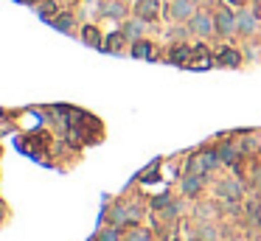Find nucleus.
I'll list each match as a JSON object with an SVG mask.
<instances>
[{"label": "nucleus", "instance_id": "nucleus-1", "mask_svg": "<svg viewBox=\"0 0 261 241\" xmlns=\"http://www.w3.org/2000/svg\"><path fill=\"white\" fill-rule=\"evenodd\" d=\"M216 163H219V157L213 154V151H202V154H197V157L189 160V174H202L205 177L208 171L216 169Z\"/></svg>", "mask_w": 261, "mask_h": 241}, {"label": "nucleus", "instance_id": "nucleus-2", "mask_svg": "<svg viewBox=\"0 0 261 241\" xmlns=\"http://www.w3.org/2000/svg\"><path fill=\"white\" fill-rule=\"evenodd\" d=\"M189 28L194 31L197 36H211V31L216 28V17H211L208 12H197L194 17L189 20Z\"/></svg>", "mask_w": 261, "mask_h": 241}, {"label": "nucleus", "instance_id": "nucleus-3", "mask_svg": "<svg viewBox=\"0 0 261 241\" xmlns=\"http://www.w3.org/2000/svg\"><path fill=\"white\" fill-rule=\"evenodd\" d=\"M169 12H171V17H174V20H191L197 14V9H194L191 0H174Z\"/></svg>", "mask_w": 261, "mask_h": 241}, {"label": "nucleus", "instance_id": "nucleus-4", "mask_svg": "<svg viewBox=\"0 0 261 241\" xmlns=\"http://www.w3.org/2000/svg\"><path fill=\"white\" fill-rule=\"evenodd\" d=\"M216 31L222 36H231L236 31V14L233 12H219L216 14Z\"/></svg>", "mask_w": 261, "mask_h": 241}, {"label": "nucleus", "instance_id": "nucleus-5", "mask_svg": "<svg viewBox=\"0 0 261 241\" xmlns=\"http://www.w3.org/2000/svg\"><path fill=\"white\" fill-rule=\"evenodd\" d=\"M236 31H242V34H253L255 31V14L253 12H239L236 14Z\"/></svg>", "mask_w": 261, "mask_h": 241}, {"label": "nucleus", "instance_id": "nucleus-6", "mask_svg": "<svg viewBox=\"0 0 261 241\" xmlns=\"http://www.w3.org/2000/svg\"><path fill=\"white\" fill-rule=\"evenodd\" d=\"M135 12H138L140 20H152V17H158V3L155 0H138L135 3Z\"/></svg>", "mask_w": 261, "mask_h": 241}, {"label": "nucleus", "instance_id": "nucleus-7", "mask_svg": "<svg viewBox=\"0 0 261 241\" xmlns=\"http://www.w3.org/2000/svg\"><path fill=\"white\" fill-rule=\"evenodd\" d=\"M202 182H205V177H202V174H185V177H182V191L189 193V196H194V193H200Z\"/></svg>", "mask_w": 261, "mask_h": 241}, {"label": "nucleus", "instance_id": "nucleus-8", "mask_svg": "<svg viewBox=\"0 0 261 241\" xmlns=\"http://www.w3.org/2000/svg\"><path fill=\"white\" fill-rule=\"evenodd\" d=\"M219 193H222V196H231V199H239L242 196V185H239L236 180H225L219 185Z\"/></svg>", "mask_w": 261, "mask_h": 241}, {"label": "nucleus", "instance_id": "nucleus-9", "mask_svg": "<svg viewBox=\"0 0 261 241\" xmlns=\"http://www.w3.org/2000/svg\"><path fill=\"white\" fill-rule=\"evenodd\" d=\"M132 56H135V59H149V56H152V45L143 43V39H135V45H132Z\"/></svg>", "mask_w": 261, "mask_h": 241}, {"label": "nucleus", "instance_id": "nucleus-10", "mask_svg": "<svg viewBox=\"0 0 261 241\" xmlns=\"http://www.w3.org/2000/svg\"><path fill=\"white\" fill-rule=\"evenodd\" d=\"M140 31H143V20H132L124 25V36H129V39H140Z\"/></svg>", "mask_w": 261, "mask_h": 241}, {"label": "nucleus", "instance_id": "nucleus-11", "mask_svg": "<svg viewBox=\"0 0 261 241\" xmlns=\"http://www.w3.org/2000/svg\"><path fill=\"white\" fill-rule=\"evenodd\" d=\"M219 62H222V65H239V51H222Z\"/></svg>", "mask_w": 261, "mask_h": 241}, {"label": "nucleus", "instance_id": "nucleus-12", "mask_svg": "<svg viewBox=\"0 0 261 241\" xmlns=\"http://www.w3.org/2000/svg\"><path fill=\"white\" fill-rule=\"evenodd\" d=\"M85 43L87 45H98V43H101V36L96 34V28H93V25H87V28H85Z\"/></svg>", "mask_w": 261, "mask_h": 241}, {"label": "nucleus", "instance_id": "nucleus-13", "mask_svg": "<svg viewBox=\"0 0 261 241\" xmlns=\"http://www.w3.org/2000/svg\"><path fill=\"white\" fill-rule=\"evenodd\" d=\"M98 241H118V230L116 227H107L98 233Z\"/></svg>", "mask_w": 261, "mask_h": 241}, {"label": "nucleus", "instance_id": "nucleus-14", "mask_svg": "<svg viewBox=\"0 0 261 241\" xmlns=\"http://www.w3.org/2000/svg\"><path fill=\"white\" fill-rule=\"evenodd\" d=\"M127 241H149V235H146L143 230H135V233L127 235Z\"/></svg>", "mask_w": 261, "mask_h": 241}, {"label": "nucleus", "instance_id": "nucleus-15", "mask_svg": "<svg viewBox=\"0 0 261 241\" xmlns=\"http://www.w3.org/2000/svg\"><path fill=\"white\" fill-rule=\"evenodd\" d=\"M104 9H107V17H121V6H118V3H109V6H104Z\"/></svg>", "mask_w": 261, "mask_h": 241}, {"label": "nucleus", "instance_id": "nucleus-16", "mask_svg": "<svg viewBox=\"0 0 261 241\" xmlns=\"http://www.w3.org/2000/svg\"><path fill=\"white\" fill-rule=\"evenodd\" d=\"M56 28L67 31V28H70V17H62V20H56Z\"/></svg>", "mask_w": 261, "mask_h": 241}, {"label": "nucleus", "instance_id": "nucleus-17", "mask_svg": "<svg viewBox=\"0 0 261 241\" xmlns=\"http://www.w3.org/2000/svg\"><path fill=\"white\" fill-rule=\"evenodd\" d=\"M40 12H43L45 17H51V12H56V6H51V3H43V9H40Z\"/></svg>", "mask_w": 261, "mask_h": 241}, {"label": "nucleus", "instance_id": "nucleus-18", "mask_svg": "<svg viewBox=\"0 0 261 241\" xmlns=\"http://www.w3.org/2000/svg\"><path fill=\"white\" fill-rule=\"evenodd\" d=\"M258 182H261V177H258Z\"/></svg>", "mask_w": 261, "mask_h": 241}]
</instances>
